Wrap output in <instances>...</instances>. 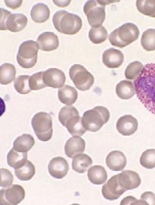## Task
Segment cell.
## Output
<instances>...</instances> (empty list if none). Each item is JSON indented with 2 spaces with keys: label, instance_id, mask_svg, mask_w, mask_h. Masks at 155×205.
Masks as SVG:
<instances>
[{
  "label": "cell",
  "instance_id": "6da1fadb",
  "mask_svg": "<svg viewBox=\"0 0 155 205\" xmlns=\"http://www.w3.org/2000/svg\"><path fill=\"white\" fill-rule=\"evenodd\" d=\"M134 83L138 99L147 110L155 114V63L145 65Z\"/></svg>",
  "mask_w": 155,
  "mask_h": 205
},
{
  "label": "cell",
  "instance_id": "7a4b0ae2",
  "mask_svg": "<svg viewBox=\"0 0 155 205\" xmlns=\"http://www.w3.org/2000/svg\"><path fill=\"white\" fill-rule=\"evenodd\" d=\"M52 21L58 32L69 35L77 33L82 25V20L78 15L64 10H59L54 14Z\"/></svg>",
  "mask_w": 155,
  "mask_h": 205
},
{
  "label": "cell",
  "instance_id": "3957f363",
  "mask_svg": "<svg viewBox=\"0 0 155 205\" xmlns=\"http://www.w3.org/2000/svg\"><path fill=\"white\" fill-rule=\"evenodd\" d=\"M139 34L140 31L136 25L127 22L112 32L108 39L112 45L121 48L137 39Z\"/></svg>",
  "mask_w": 155,
  "mask_h": 205
},
{
  "label": "cell",
  "instance_id": "277c9868",
  "mask_svg": "<svg viewBox=\"0 0 155 205\" xmlns=\"http://www.w3.org/2000/svg\"><path fill=\"white\" fill-rule=\"evenodd\" d=\"M110 117V112L107 108L97 106L84 113L82 122L87 131L96 132L108 121Z\"/></svg>",
  "mask_w": 155,
  "mask_h": 205
},
{
  "label": "cell",
  "instance_id": "5b68a950",
  "mask_svg": "<svg viewBox=\"0 0 155 205\" xmlns=\"http://www.w3.org/2000/svg\"><path fill=\"white\" fill-rule=\"evenodd\" d=\"M31 124L38 138L41 141H48L52 135V119L47 113L40 112L33 117Z\"/></svg>",
  "mask_w": 155,
  "mask_h": 205
},
{
  "label": "cell",
  "instance_id": "8992f818",
  "mask_svg": "<svg viewBox=\"0 0 155 205\" xmlns=\"http://www.w3.org/2000/svg\"><path fill=\"white\" fill-rule=\"evenodd\" d=\"M39 46L32 40L23 42L19 46L17 55L19 65L25 68L32 67L37 62Z\"/></svg>",
  "mask_w": 155,
  "mask_h": 205
},
{
  "label": "cell",
  "instance_id": "52a82bcc",
  "mask_svg": "<svg viewBox=\"0 0 155 205\" xmlns=\"http://www.w3.org/2000/svg\"><path fill=\"white\" fill-rule=\"evenodd\" d=\"M0 30H9L11 32H19L26 26L28 19L23 14L11 12L0 8Z\"/></svg>",
  "mask_w": 155,
  "mask_h": 205
},
{
  "label": "cell",
  "instance_id": "ba28073f",
  "mask_svg": "<svg viewBox=\"0 0 155 205\" xmlns=\"http://www.w3.org/2000/svg\"><path fill=\"white\" fill-rule=\"evenodd\" d=\"M106 4L105 1L102 0H88L85 3L84 12L92 27L100 26L103 23L105 18Z\"/></svg>",
  "mask_w": 155,
  "mask_h": 205
},
{
  "label": "cell",
  "instance_id": "9c48e42d",
  "mask_svg": "<svg viewBox=\"0 0 155 205\" xmlns=\"http://www.w3.org/2000/svg\"><path fill=\"white\" fill-rule=\"evenodd\" d=\"M69 75L76 88L81 91L89 90L94 83L93 76L80 64H74L71 67Z\"/></svg>",
  "mask_w": 155,
  "mask_h": 205
},
{
  "label": "cell",
  "instance_id": "30bf717a",
  "mask_svg": "<svg viewBox=\"0 0 155 205\" xmlns=\"http://www.w3.org/2000/svg\"><path fill=\"white\" fill-rule=\"evenodd\" d=\"M25 196V191L21 186L12 185L0 190V204L17 205L24 199Z\"/></svg>",
  "mask_w": 155,
  "mask_h": 205
},
{
  "label": "cell",
  "instance_id": "8fae6325",
  "mask_svg": "<svg viewBox=\"0 0 155 205\" xmlns=\"http://www.w3.org/2000/svg\"><path fill=\"white\" fill-rule=\"evenodd\" d=\"M126 191L123 189L119 183L118 175H114L102 186V194L104 198L113 200L118 199Z\"/></svg>",
  "mask_w": 155,
  "mask_h": 205
},
{
  "label": "cell",
  "instance_id": "7c38bea8",
  "mask_svg": "<svg viewBox=\"0 0 155 205\" xmlns=\"http://www.w3.org/2000/svg\"><path fill=\"white\" fill-rule=\"evenodd\" d=\"M43 79L47 87L57 88L61 87L64 85L66 77L61 70L56 68H50L43 72Z\"/></svg>",
  "mask_w": 155,
  "mask_h": 205
},
{
  "label": "cell",
  "instance_id": "4fadbf2b",
  "mask_svg": "<svg viewBox=\"0 0 155 205\" xmlns=\"http://www.w3.org/2000/svg\"><path fill=\"white\" fill-rule=\"evenodd\" d=\"M118 175L119 184L126 191L136 188L141 184L140 176L135 171L126 170Z\"/></svg>",
  "mask_w": 155,
  "mask_h": 205
},
{
  "label": "cell",
  "instance_id": "5bb4252c",
  "mask_svg": "<svg viewBox=\"0 0 155 205\" xmlns=\"http://www.w3.org/2000/svg\"><path fill=\"white\" fill-rule=\"evenodd\" d=\"M69 166L67 161L64 158L57 157L52 158L48 165L50 175L54 178L61 179L67 174Z\"/></svg>",
  "mask_w": 155,
  "mask_h": 205
},
{
  "label": "cell",
  "instance_id": "9a60e30c",
  "mask_svg": "<svg viewBox=\"0 0 155 205\" xmlns=\"http://www.w3.org/2000/svg\"><path fill=\"white\" fill-rule=\"evenodd\" d=\"M138 124L137 119L130 114L124 115L119 118L116 127L119 132L124 136H129L137 130Z\"/></svg>",
  "mask_w": 155,
  "mask_h": 205
},
{
  "label": "cell",
  "instance_id": "2e32d148",
  "mask_svg": "<svg viewBox=\"0 0 155 205\" xmlns=\"http://www.w3.org/2000/svg\"><path fill=\"white\" fill-rule=\"evenodd\" d=\"M102 59L103 63L107 67L117 68L123 62L124 55L120 50L111 48L104 52Z\"/></svg>",
  "mask_w": 155,
  "mask_h": 205
},
{
  "label": "cell",
  "instance_id": "e0dca14e",
  "mask_svg": "<svg viewBox=\"0 0 155 205\" xmlns=\"http://www.w3.org/2000/svg\"><path fill=\"white\" fill-rule=\"evenodd\" d=\"M37 42L39 49L42 50L50 51L57 49L59 46L58 36L52 32H44L38 37Z\"/></svg>",
  "mask_w": 155,
  "mask_h": 205
},
{
  "label": "cell",
  "instance_id": "ac0fdd59",
  "mask_svg": "<svg viewBox=\"0 0 155 205\" xmlns=\"http://www.w3.org/2000/svg\"><path fill=\"white\" fill-rule=\"evenodd\" d=\"M106 162L107 166L110 170L113 171H121L126 166V158L122 152L120 151H113L107 155Z\"/></svg>",
  "mask_w": 155,
  "mask_h": 205
},
{
  "label": "cell",
  "instance_id": "d6986e66",
  "mask_svg": "<svg viewBox=\"0 0 155 205\" xmlns=\"http://www.w3.org/2000/svg\"><path fill=\"white\" fill-rule=\"evenodd\" d=\"M85 142L80 137L74 136L69 138L64 146L66 155L69 158H73L75 155L83 153L84 151Z\"/></svg>",
  "mask_w": 155,
  "mask_h": 205
},
{
  "label": "cell",
  "instance_id": "ffe728a7",
  "mask_svg": "<svg viewBox=\"0 0 155 205\" xmlns=\"http://www.w3.org/2000/svg\"><path fill=\"white\" fill-rule=\"evenodd\" d=\"M58 96L61 103L67 105H70L74 104L77 100L78 93L74 87L65 85L59 89Z\"/></svg>",
  "mask_w": 155,
  "mask_h": 205
},
{
  "label": "cell",
  "instance_id": "44dd1931",
  "mask_svg": "<svg viewBox=\"0 0 155 205\" xmlns=\"http://www.w3.org/2000/svg\"><path fill=\"white\" fill-rule=\"evenodd\" d=\"M50 10L48 6L43 3H38L32 7L30 12L32 20L37 23L44 22L49 18Z\"/></svg>",
  "mask_w": 155,
  "mask_h": 205
},
{
  "label": "cell",
  "instance_id": "7402d4cb",
  "mask_svg": "<svg viewBox=\"0 0 155 205\" xmlns=\"http://www.w3.org/2000/svg\"><path fill=\"white\" fill-rule=\"evenodd\" d=\"M116 92L117 96L122 99L131 98L136 94L134 84L130 81L124 80L117 84Z\"/></svg>",
  "mask_w": 155,
  "mask_h": 205
},
{
  "label": "cell",
  "instance_id": "603a6c76",
  "mask_svg": "<svg viewBox=\"0 0 155 205\" xmlns=\"http://www.w3.org/2000/svg\"><path fill=\"white\" fill-rule=\"evenodd\" d=\"M92 162L91 158L87 155L79 154L75 155L73 159L72 168L79 173H84L92 165Z\"/></svg>",
  "mask_w": 155,
  "mask_h": 205
},
{
  "label": "cell",
  "instance_id": "cb8c5ba5",
  "mask_svg": "<svg viewBox=\"0 0 155 205\" xmlns=\"http://www.w3.org/2000/svg\"><path fill=\"white\" fill-rule=\"evenodd\" d=\"M87 176L91 183L96 185L103 184L107 179V172L101 166H94L90 167L88 170Z\"/></svg>",
  "mask_w": 155,
  "mask_h": 205
},
{
  "label": "cell",
  "instance_id": "d4e9b609",
  "mask_svg": "<svg viewBox=\"0 0 155 205\" xmlns=\"http://www.w3.org/2000/svg\"><path fill=\"white\" fill-rule=\"evenodd\" d=\"M28 152H20L13 148L8 152L7 157L8 165L16 169L19 168L25 164L27 160Z\"/></svg>",
  "mask_w": 155,
  "mask_h": 205
},
{
  "label": "cell",
  "instance_id": "484cf974",
  "mask_svg": "<svg viewBox=\"0 0 155 205\" xmlns=\"http://www.w3.org/2000/svg\"><path fill=\"white\" fill-rule=\"evenodd\" d=\"M35 141L33 137L28 134H23L18 137L13 142V148L20 152H26L33 146Z\"/></svg>",
  "mask_w": 155,
  "mask_h": 205
},
{
  "label": "cell",
  "instance_id": "4316f807",
  "mask_svg": "<svg viewBox=\"0 0 155 205\" xmlns=\"http://www.w3.org/2000/svg\"><path fill=\"white\" fill-rule=\"evenodd\" d=\"M16 74L15 67L12 64L5 63L0 67V82L2 85L10 83L15 78Z\"/></svg>",
  "mask_w": 155,
  "mask_h": 205
},
{
  "label": "cell",
  "instance_id": "83f0119b",
  "mask_svg": "<svg viewBox=\"0 0 155 205\" xmlns=\"http://www.w3.org/2000/svg\"><path fill=\"white\" fill-rule=\"evenodd\" d=\"M15 170L16 176L22 181L29 180L34 175L35 172V166L28 160H27L21 167Z\"/></svg>",
  "mask_w": 155,
  "mask_h": 205
},
{
  "label": "cell",
  "instance_id": "f1b7e54d",
  "mask_svg": "<svg viewBox=\"0 0 155 205\" xmlns=\"http://www.w3.org/2000/svg\"><path fill=\"white\" fill-rule=\"evenodd\" d=\"M107 30L102 25L92 27L88 33L89 39L94 44H100L104 42L107 39Z\"/></svg>",
  "mask_w": 155,
  "mask_h": 205
},
{
  "label": "cell",
  "instance_id": "f546056e",
  "mask_svg": "<svg viewBox=\"0 0 155 205\" xmlns=\"http://www.w3.org/2000/svg\"><path fill=\"white\" fill-rule=\"evenodd\" d=\"M141 45L147 51L155 50V29H149L143 32L141 39Z\"/></svg>",
  "mask_w": 155,
  "mask_h": 205
},
{
  "label": "cell",
  "instance_id": "4dcf8cb0",
  "mask_svg": "<svg viewBox=\"0 0 155 205\" xmlns=\"http://www.w3.org/2000/svg\"><path fill=\"white\" fill-rule=\"evenodd\" d=\"M137 8L143 14L155 18V0H137Z\"/></svg>",
  "mask_w": 155,
  "mask_h": 205
},
{
  "label": "cell",
  "instance_id": "1f68e13d",
  "mask_svg": "<svg viewBox=\"0 0 155 205\" xmlns=\"http://www.w3.org/2000/svg\"><path fill=\"white\" fill-rule=\"evenodd\" d=\"M30 76L27 75L19 76L14 81V85L15 90L21 94H26L30 92L29 80Z\"/></svg>",
  "mask_w": 155,
  "mask_h": 205
},
{
  "label": "cell",
  "instance_id": "d6a6232c",
  "mask_svg": "<svg viewBox=\"0 0 155 205\" xmlns=\"http://www.w3.org/2000/svg\"><path fill=\"white\" fill-rule=\"evenodd\" d=\"M143 67L142 64L137 61L130 63L125 71L126 78L128 80H135L141 73Z\"/></svg>",
  "mask_w": 155,
  "mask_h": 205
},
{
  "label": "cell",
  "instance_id": "836d02e7",
  "mask_svg": "<svg viewBox=\"0 0 155 205\" xmlns=\"http://www.w3.org/2000/svg\"><path fill=\"white\" fill-rule=\"evenodd\" d=\"M142 166L147 169L155 167V149H149L145 151L140 159Z\"/></svg>",
  "mask_w": 155,
  "mask_h": 205
},
{
  "label": "cell",
  "instance_id": "e575fe53",
  "mask_svg": "<svg viewBox=\"0 0 155 205\" xmlns=\"http://www.w3.org/2000/svg\"><path fill=\"white\" fill-rule=\"evenodd\" d=\"M79 115V112L75 107L73 106H66L61 109L58 118L60 122L64 126L67 121L70 118Z\"/></svg>",
  "mask_w": 155,
  "mask_h": 205
},
{
  "label": "cell",
  "instance_id": "d590c367",
  "mask_svg": "<svg viewBox=\"0 0 155 205\" xmlns=\"http://www.w3.org/2000/svg\"><path fill=\"white\" fill-rule=\"evenodd\" d=\"M43 72L41 71L37 72L30 77L29 84L31 90H39L47 87L43 80Z\"/></svg>",
  "mask_w": 155,
  "mask_h": 205
},
{
  "label": "cell",
  "instance_id": "8d00e7d4",
  "mask_svg": "<svg viewBox=\"0 0 155 205\" xmlns=\"http://www.w3.org/2000/svg\"><path fill=\"white\" fill-rule=\"evenodd\" d=\"M0 173V186L5 188L12 185L13 182V177L11 173L5 168H1Z\"/></svg>",
  "mask_w": 155,
  "mask_h": 205
},
{
  "label": "cell",
  "instance_id": "74e56055",
  "mask_svg": "<svg viewBox=\"0 0 155 205\" xmlns=\"http://www.w3.org/2000/svg\"><path fill=\"white\" fill-rule=\"evenodd\" d=\"M140 199L146 205H155V194L151 191H146L141 194Z\"/></svg>",
  "mask_w": 155,
  "mask_h": 205
},
{
  "label": "cell",
  "instance_id": "f35d334b",
  "mask_svg": "<svg viewBox=\"0 0 155 205\" xmlns=\"http://www.w3.org/2000/svg\"><path fill=\"white\" fill-rule=\"evenodd\" d=\"M146 205L145 202L141 200H137L132 196H128L124 198L121 201L120 205Z\"/></svg>",
  "mask_w": 155,
  "mask_h": 205
},
{
  "label": "cell",
  "instance_id": "ab89813d",
  "mask_svg": "<svg viewBox=\"0 0 155 205\" xmlns=\"http://www.w3.org/2000/svg\"><path fill=\"white\" fill-rule=\"evenodd\" d=\"M6 6L12 9H15L20 7L22 0H4Z\"/></svg>",
  "mask_w": 155,
  "mask_h": 205
},
{
  "label": "cell",
  "instance_id": "60d3db41",
  "mask_svg": "<svg viewBox=\"0 0 155 205\" xmlns=\"http://www.w3.org/2000/svg\"><path fill=\"white\" fill-rule=\"evenodd\" d=\"M55 4L59 7H65L68 6L71 0H53Z\"/></svg>",
  "mask_w": 155,
  "mask_h": 205
}]
</instances>
